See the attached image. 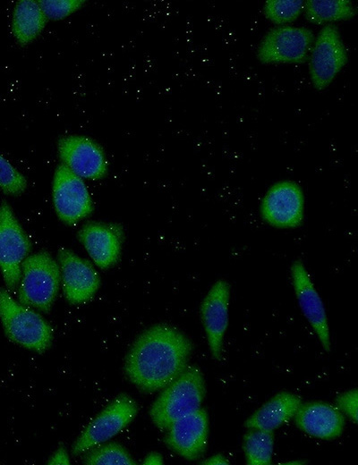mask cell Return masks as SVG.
I'll return each instance as SVG.
<instances>
[{"mask_svg": "<svg viewBox=\"0 0 358 465\" xmlns=\"http://www.w3.org/2000/svg\"><path fill=\"white\" fill-rule=\"evenodd\" d=\"M192 342L176 328L155 325L134 341L124 360L128 379L146 393L165 388L187 367Z\"/></svg>", "mask_w": 358, "mask_h": 465, "instance_id": "cell-1", "label": "cell"}, {"mask_svg": "<svg viewBox=\"0 0 358 465\" xmlns=\"http://www.w3.org/2000/svg\"><path fill=\"white\" fill-rule=\"evenodd\" d=\"M205 391L200 368L187 366L151 405L149 416L152 422L160 429H167L177 419L200 408Z\"/></svg>", "mask_w": 358, "mask_h": 465, "instance_id": "cell-2", "label": "cell"}, {"mask_svg": "<svg viewBox=\"0 0 358 465\" xmlns=\"http://www.w3.org/2000/svg\"><path fill=\"white\" fill-rule=\"evenodd\" d=\"M0 320L7 338L13 342L43 353L51 345V326L31 308L15 300L10 292L0 288Z\"/></svg>", "mask_w": 358, "mask_h": 465, "instance_id": "cell-3", "label": "cell"}, {"mask_svg": "<svg viewBox=\"0 0 358 465\" xmlns=\"http://www.w3.org/2000/svg\"><path fill=\"white\" fill-rule=\"evenodd\" d=\"M61 282L60 266L47 251L28 256L21 267L19 301L30 308L48 312Z\"/></svg>", "mask_w": 358, "mask_h": 465, "instance_id": "cell-4", "label": "cell"}, {"mask_svg": "<svg viewBox=\"0 0 358 465\" xmlns=\"http://www.w3.org/2000/svg\"><path fill=\"white\" fill-rule=\"evenodd\" d=\"M138 404L130 395L121 393L111 401L82 430L72 448L79 455L109 440L135 418Z\"/></svg>", "mask_w": 358, "mask_h": 465, "instance_id": "cell-5", "label": "cell"}, {"mask_svg": "<svg viewBox=\"0 0 358 465\" xmlns=\"http://www.w3.org/2000/svg\"><path fill=\"white\" fill-rule=\"evenodd\" d=\"M30 241L6 203L0 205V271L9 290H14L21 267L30 250Z\"/></svg>", "mask_w": 358, "mask_h": 465, "instance_id": "cell-6", "label": "cell"}, {"mask_svg": "<svg viewBox=\"0 0 358 465\" xmlns=\"http://www.w3.org/2000/svg\"><path fill=\"white\" fill-rule=\"evenodd\" d=\"M313 33L294 26H278L270 30L262 38L257 51L263 63H301L311 52Z\"/></svg>", "mask_w": 358, "mask_h": 465, "instance_id": "cell-7", "label": "cell"}, {"mask_svg": "<svg viewBox=\"0 0 358 465\" xmlns=\"http://www.w3.org/2000/svg\"><path fill=\"white\" fill-rule=\"evenodd\" d=\"M346 61L347 52L338 29L324 26L311 49L309 70L313 87L317 90L325 89Z\"/></svg>", "mask_w": 358, "mask_h": 465, "instance_id": "cell-8", "label": "cell"}, {"mask_svg": "<svg viewBox=\"0 0 358 465\" xmlns=\"http://www.w3.org/2000/svg\"><path fill=\"white\" fill-rule=\"evenodd\" d=\"M260 216L267 224L277 228L301 225L304 216V198L299 184L293 181L273 184L261 200Z\"/></svg>", "mask_w": 358, "mask_h": 465, "instance_id": "cell-9", "label": "cell"}, {"mask_svg": "<svg viewBox=\"0 0 358 465\" xmlns=\"http://www.w3.org/2000/svg\"><path fill=\"white\" fill-rule=\"evenodd\" d=\"M53 202L58 217L67 224L78 223L92 211V200L82 179L64 164L55 173Z\"/></svg>", "mask_w": 358, "mask_h": 465, "instance_id": "cell-10", "label": "cell"}, {"mask_svg": "<svg viewBox=\"0 0 358 465\" xmlns=\"http://www.w3.org/2000/svg\"><path fill=\"white\" fill-rule=\"evenodd\" d=\"M57 150L63 164L81 178L98 180L107 173L104 150L90 138L64 136L58 140Z\"/></svg>", "mask_w": 358, "mask_h": 465, "instance_id": "cell-11", "label": "cell"}, {"mask_svg": "<svg viewBox=\"0 0 358 465\" xmlns=\"http://www.w3.org/2000/svg\"><path fill=\"white\" fill-rule=\"evenodd\" d=\"M230 285L225 280L217 281L200 304V317L212 357L220 360L224 337L228 326Z\"/></svg>", "mask_w": 358, "mask_h": 465, "instance_id": "cell-12", "label": "cell"}, {"mask_svg": "<svg viewBox=\"0 0 358 465\" xmlns=\"http://www.w3.org/2000/svg\"><path fill=\"white\" fill-rule=\"evenodd\" d=\"M165 442L175 452L189 461L200 458L207 447L209 417L198 409L175 421L168 428Z\"/></svg>", "mask_w": 358, "mask_h": 465, "instance_id": "cell-13", "label": "cell"}, {"mask_svg": "<svg viewBox=\"0 0 358 465\" xmlns=\"http://www.w3.org/2000/svg\"><path fill=\"white\" fill-rule=\"evenodd\" d=\"M61 281L65 299L72 304L90 300L99 287V275L94 266L69 249L58 251Z\"/></svg>", "mask_w": 358, "mask_h": 465, "instance_id": "cell-14", "label": "cell"}, {"mask_svg": "<svg viewBox=\"0 0 358 465\" xmlns=\"http://www.w3.org/2000/svg\"><path fill=\"white\" fill-rule=\"evenodd\" d=\"M291 277L299 306L317 334L323 349L330 351V334L323 302L304 264L296 260L291 266Z\"/></svg>", "mask_w": 358, "mask_h": 465, "instance_id": "cell-15", "label": "cell"}, {"mask_svg": "<svg viewBox=\"0 0 358 465\" xmlns=\"http://www.w3.org/2000/svg\"><path fill=\"white\" fill-rule=\"evenodd\" d=\"M294 418L299 429L320 439L332 440L344 431L345 418L342 412L326 402L301 403Z\"/></svg>", "mask_w": 358, "mask_h": 465, "instance_id": "cell-16", "label": "cell"}, {"mask_svg": "<svg viewBox=\"0 0 358 465\" xmlns=\"http://www.w3.org/2000/svg\"><path fill=\"white\" fill-rule=\"evenodd\" d=\"M78 235L98 267L107 268L118 259L120 238L111 227L100 224H88L80 230Z\"/></svg>", "mask_w": 358, "mask_h": 465, "instance_id": "cell-17", "label": "cell"}, {"mask_svg": "<svg viewBox=\"0 0 358 465\" xmlns=\"http://www.w3.org/2000/svg\"><path fill=\"white\" fill-rule=\"evenodd\" d=\"M302 403L301 398L289 392H280L265 402L244 422L249 428L274 430L289 421Z\"/></svg>", "mask_w": 358, "mask_h": 465, "instance_id": "cell-18", "label": "cell"}, {"mask_svg": "<svg viewBox=\"0 0 358 465\" xmlns=\"http://www.w3.org/2000/svg\"><path fill=\"white\" fill-rule=\"evenodd\" d=\"M47 21L38 2L34 0L19 1L13 9L12 33L16 41L26 46L42 32Z\"/></svg>", "mask_w": 358, "mask_h": 465, "instance_id": "cell-19", "label": "cell"}, {"mask_svg": "<svg viewBox=\"0 0 358 465\" xmlns=\"http://www.w3.org/2000/svg\"><path fill=\"white\" fill-rule=\"evenodd\" d=\"M303 11L307 21L315 24L348 20L355 15V9L347 0H309Z\"/></svg>", "mask_w": 358, "mask_h": 465, "instance_id": "cell-20", "label": "cell"}, {"mask_svg": "<svg viewBox=\"0 0 358 465\" xmlns=\"http://www.w3.org/2000/svg\"><path fill=\"white\" fill-rule=\"evenodd\" d=\"M274 445L272 430L251 428L243 436V448L245 459L251 465L271 463Z\"/></svg>", "mask_w": 358, "mask_h": 465, "instance_id": "cell-21", "label": "cell"}, {"mask_svg": "<svg viewBox=\"0 0 358 465\" xmlns=\"http://www.w3.org/2000/svg\"><path fill=\"white\" fill-rule=\"evenodd\" d=\"M83 460L88 465H134L135 461L126 449L119 444H98L91 449Z\"/></svg>", "mask_w": 358, "mask_h": 465, "instance_id": "cell-22", "label": "cell"}, {"mask_svg": "<svg viewBox=\"0 0 358 465\" xmlns=\"http://www.w3.org/2000/svg\"><path fill=\"white\" fill-rule=\"evenodd\" d=\"M304 2L300 0H268L265 3V17L275 24L295 21L303 11Z\"/></svg>", "mask_w": 358, "mask_h": 465, "instance_id": "cell-23", "label": "cell"}, {"mask_svg": "<svg viewBox=\"0 0 358 465\" xmlns=\"http://www.w3.org/2000/svg\"><path fill=\"white\" fill-rule=\"evenodd\" d=\"M26 188V178L0 154V190L6 194L18 196Z\"/></svg>", "mask_w": 358, "mask_h": 465, "instance_id": "cell-24", "label": "cell"}, {"mask_svg": "<svg viewBox=\"0 0 358 465\" xmlns=\"http://www.w3.org/2000/svg\"><path fill=\"white\" fill-rule=\"evenodd\" d=\"M84 4L81 0H41L38 4L46 17L50 20H60L78 11Z\"/></svg>", "mask_w": 358, "mask_h": 465, "instance_id": "cell-25", "label": "cell"}, {"mask_svg": "<svg viewBox=\"0 0 358 465\" xmlns=\"http://www.w3.org/2000/svg\"><path fill=\"white\" fill-rule=\"evenodd\" d=\"M337 408L357 423L358 392L356 389L342 393L336 398Z\"/></svg>", "mask_w": 358, "mask_h": 465, "instance_id": "cell-26", "label": "cell"}, {"mask_svg": "<svg viewBox=\"0 0 358 465\" xmlns=\"http://www.w3.org/2000/svg\"><path fill=\"white\" fill-rule=\"evenodd\" d=\"M49 465H68L70 464V458L65 448L61 446L50 456L47 461Z\"/></svg>", "mask_w": 358, "mask_h": 465, "instance_id": "cell-27", "label": "cell"}, {"mask_svg": "<svg viewBox=\"0 0 358 465\" xmlns=\"http://www.w3.org/2000/svg\"><path fill=\"white\" fill-rule=\"evenodd\" d=\"M202 464H209V465H225L228 464V460L223 454H216L201 462Z\"/></svg>", "mask_w": 358, "mask_h": 465, "instance_id": "cell-28", "label": "cell"}, {"mask_svg": "<svg viewBox=\"0 0 358 465\" xmlns=\"http://www.w3.org/2000/svg\"><path fill=\"white\" fill-rule=\"evenodd\" d=\"M163 457L158 452H150L149 453L143 460V464L145 465H158L163 464Z\"/></svg>", "mask_w": 358, "mask_h": 465, "instance_id": "cell-29", "label": "cell"}]
</instances>
